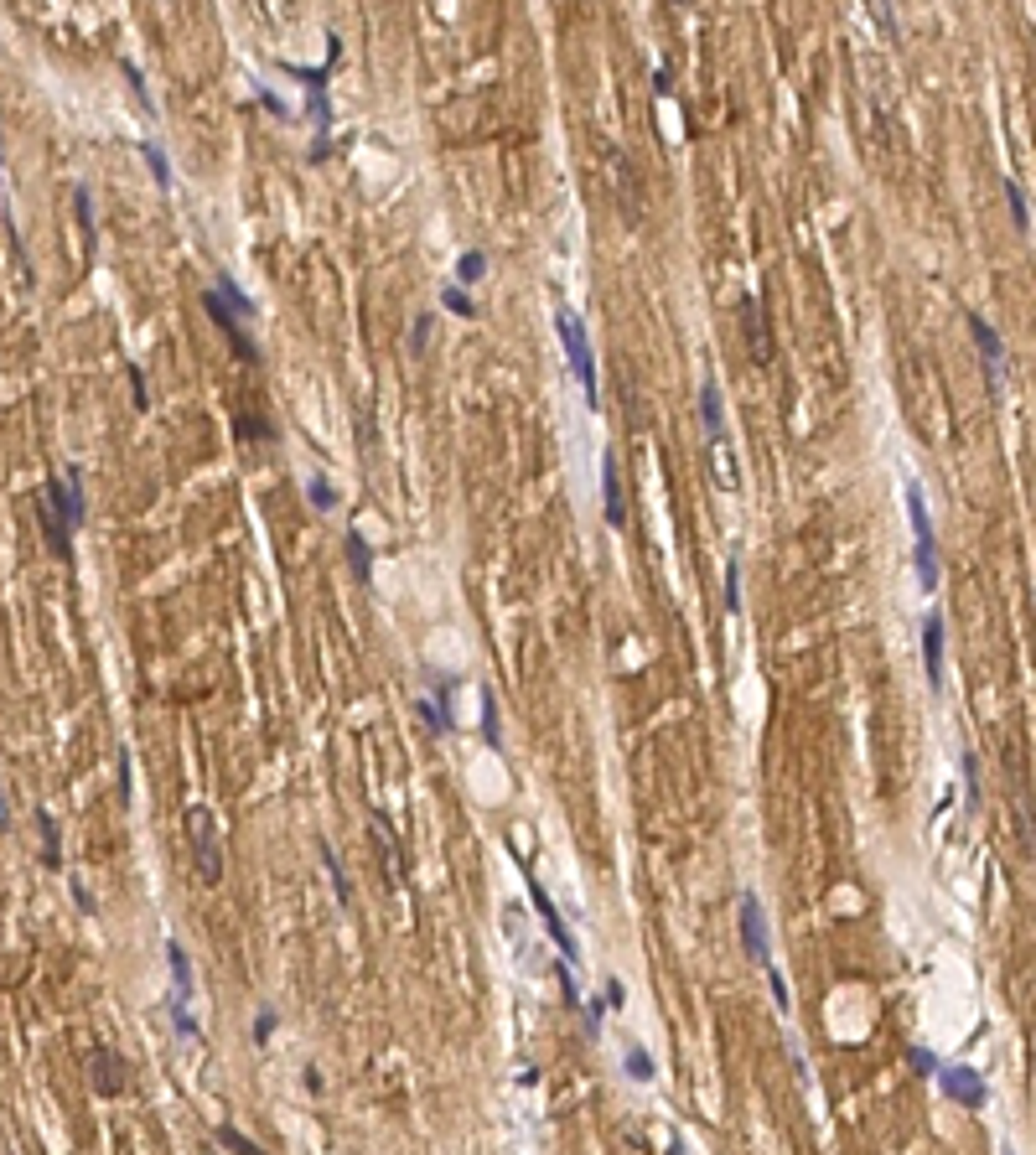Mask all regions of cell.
Segmentation results:
<instances>
[{"label":"cell","instance_id":"cell-1","mask_svg":"<svg viewBox=\"0 0 1036 1155\" xmlns=\"http://www.w3.org/2000/svg\"><path fill=\"white\" fill-rule=\"evenodd\" d=\"M554 332H560V347H565V358H570V373H576L580 394H586V410H602V394H596V358H591V337L580 327V316L570 306H560L554 311Z\"/></svg>","mask_w":1036,"mask_h":1155},{"label":"cell","instance_id":"cell-2","mask_svg":"<svg viewBox=\"0 0 1036 1155\" xmlns=\"http://www.w3.org/2000/svg\"><path fill=\"white\" fill-rule=\"evenodd\" d=\"M187 845H192V865H197V881L218 886L223 881V845H218V819L208 803H192L187 808Z\"/></svg>","mask_w":1036,"mask_h":1155},{"label":"cell","instance_id":"cell-3","mask_svg":"<svg viewBox=\"0 0 1036 1155\" xmlns=\"http://www.w3.org/2000/svg\"><path fill=\"white\" fill-rule=\"evenodd\" d=\"M907 518H912V560H917V585L933 596L938 585V539H933V518L922 503V487L907 482Z\"/></svg>","mask_w":1036,"mask_h":1155},{"label":"cell","instance_id":"cell-4","mask_svg":"<svg viewBox=\"0 0 1036 1155\" xmlns=\"http://www.w3.org/2000/svg\"><path fill=\"white\" fill-rule=\"evenodd\" d=\"M42 503L58 514V523L68 529V534H78L84 518H89V508H84V472L68 466L62 477H47V482H42Z\"/></svg>","mask_w":1036,"mask_h":1155},{"label":"cell","instance_id":"cell-5","mask_svg":"<svg viewBox=\"0 0 1036 1155\" xmlns=\"http://www.w3.org/2000/svg\"><path fill=\"white\" fill-rule=\"evenodd\" d=\"M736 917H741V948H746V959L767 969L772 964V948H767V922H762V896L757 891H741V902H736Z\"/></svg>","mask_w":1036,"mask_h":1155},{"label":"cell","instance_id":"cell-6","mask_svg":"<svg viewBox=\"0 0 1036 1155\" xmlns=\"http://www.w3.org/2000/svg\"><path fill=\"white\" fill-rule=\"evenodd\" d=\"M529 896H534V912H539V922H545L549 943H554V948L565 953V964L576 969V964H580V943H576V933H570V922L560 917V907L549 902V891H545L539 881H534V876H529Z\"/></svg>","mask_w":1036,"mask_h":1155},{"label":"cell","instance_id":"cell-7","mask_svg":"<svg viewBox=\"0 0 1036 1155\" xmlns=\"http://www.w3.org/2000/svg\"><path fill=\"white\" fill-rule=\"evenodd\" d=\"M420 673H426V684L435 695L415 699V710H420V721H426L435 736H451V730H457V721H451V689H457V679H451V673H430V669H420Z\"/></svg>","mask_w":1036,"mask_h":1155},{"label":"cell","instance_id":"cell-8","mask_svg":"<svg viewBox=\"0 0 1036 1155\" xmlns=\"http://www.w3.org/2000/svg\"><path fill=\"white\" fill-rule=\"evenodd\" d=\"M969 337H975V347H979L990 394H1000V384H1006V342H1000V332H995L984 316H975V311H969Z\"/></svg>","mask_w":1036,"mask_h":1155},{"label":"cell","instance_id":"cell-9","mask_svg":"<svg viewBox=\"0 0 1036 1155\" xmlns=\"http://www.w3.org/2000/svg\"><path fill=\"white\" fill-rule=\"evenodd\" d=\"M203 311H208V316H213V327L223 337H228V347H234V358H239V363H259V347H254V337L244 332V322H239V316H234V311H228V306L218 301L213 291H203Z\"/></svg>","mask_w":1036,"mask_h":1155},{"label":"cell","instance_id":"cell-10","mask_svg":"<svg viewBox=\"0 0 1036 1155\" xmlns=\"http://www.w3.org/2000/svg\"><path fill=\"white\" fill-rule=\"evenodd\" d=\"M938 1088H944L953 1103H964V1109H984V1098H990V1088H984V1078H979L975 1067H938Z\"/></svg>","mask_w":1036,"mask_h":1155},{"label":"cell","instance_id":"cell-11","mask_svg":"<svg viewBox=\"0 0 1036 1155\" xmlns=\"http://www.w3.org/2000/svg\"><path fill=\"white\" fill-rule=\"evenodd\" d=\"M89 1083H93V1094L99 1098H120L124 1088H130V1078H124V1057L115 1052V1047H99L89 1057Z\"/></svg>","mask_w":1036,"mask_h":1155},{"label":"cell","instance_id":"cell-12","mask_svg":"<svg viewBox=\"0 0 1036 1155\" xmlns=\"http://www.w3.org/2000/svg\"><path fill=\"white\" fill-rule=\"evenodd\" d=\"M741 332H746V347H752V363L757 368L772 363V332H767V311L757 296H741Z\"/></svg>","mask_w":1036,"mask_h":1155},{"label":"cell","instance_id":"cell-13","mask_svg":"<svg viewBox=\"0 0 1036 1155\" xmlns=\"http://www.w3.org/2000/svg\"><path fill=\"white\" fill-rule=\"evenodd\" d=\"M602 514H607V529H627V492H622V472L611 451H602Z\"/></svg>","mask_w":1036,"mask_h":1155},{"label":"cell","instance_id":"cell-14","mask_svg":"<svg viewBox=\"0 0 1036 1155\" xmlns=\"http://www.w3.org/2000/svg\"><path fill=\"white\" fill-rule=\"evenodd\" d=\"M922 673H928V689L938 695L944 689V617H922Z\"/></svg>","mask_w":1036,"mask_h":1155},{"label":"cell","instance_id":"cell-15","mask_svg":"<svg viewBox=\"0 0 1036 1155\" xmlns=\"http://www.w3.org/2000/svg\"><path fill=\"white\" fill-rule=\"evenodd\" d=\"M700 420H705V441L721 446V441H726V415H721V384H715V378L700 384Z\"/></svg>","mask_w":1036,"mask_h":1155},{"label":"cell","instance_id":"cell-16","mask_svg":"<svg viewBox=\"0 0 1036 1155\" xmlns=\"http://www.w3.org/2000/svg\"><path fill=\"white\" fill-rule=\"evenodd\" d=\"M166 969H171V1000H192V964H187V948L177 938L166 943Z\"/></svg>","mask_w":1036,"mask_h":1155},{"label":"cell","instance_id":"cell-17","mask_svg":"<svg viewBox=\"0 0 1036 1155\" xmlns=\"http://www.w3.org/2000/svg\"><path fill=\"white\" fill-rule=\"evenodd\" d=\"M342 549H347V565H353V576H358V585H373V545H368L363 534L353 529V534L342 539Z\"/></svg>","mask_w":1036,"mask_h":1155},{"label":"cell","instance_id":"cell-18","mask_svg":"<svg viewBox=\"0 0 1036 1155\" xmlns=\"http://www.w3.org/2000/svg\"><path fill=\"white\" fill-rule=\"evenodd\" d=\"M36 834H42V865H47V871H62V850H58V819H52V808H36Z\"/></svg>","mask_w":1036,"mask_h":1155},{"label":"cell","instance_id":"cell-19","mask_svg":"<svg viewBox=\"0 0 1036 1155\" xmlns=\"http://www.w3.org/2000/svg\"><path fill=\"white\" fill-rule=\"evenodd\" d=\"M218 301L228 306V311H234V316H239V322H249V316H254V301H249L244 291H239V280H234V275H218V291H213Z\"/></svg>","mask_w":1036,"mask_h":1155},{"label":"cell","instance_id":"cell-20","mask_svg":"<svg viewBox=\"0 0 1036 1155\" xmlns=\"http://www.w3.org/2000/svg\"><path fill=\"white\" fill-rule=\"evenodd\" d=\"M316 850H322V865H327V876H332V886H337V902L347 907V902H353V886H347V871H342V860H337L332 840L322 834V840H316Z\"/></svg>","mask_w":1036,"mask_h":1155},{"label":"cell","instance_id":"cell-21","mask_svg":"<svg viewBox=\"0 0 1036 1155\" xmlns=\"http://www.w3.org/2000/svg\"><path fill=\"white\" fill-rule=\"evenodd\" d=\"M1006 203H1010V223H1016V234H1032V208H1026V187L1006 177Z\"/></svg>","mask_w":1036,"mask_h":1155},{"label":"cell","instance_id":"cell-22","mask_svg":"<svg viewBox=\"0 0 1036 1155\" xmlns=\"http://www.w3.org/2000/svg\"><path fill=\"white\" fill-rule=\"evenodd\" d=\"M622 1063H627V1078H633V1083H653V1078H658V1063H653V1057L642 1052L638 1041H627V1052H622Z\"/></svg>","mask_w":1036,"mask_h":1155},{"label":"cell","instance_id":"cell-23","mask_svg":"<svg viewBox=\"0 0 1036 1155\" xmlns=\"http://www.w3.org/2000/svg\"><path fill=\"white\" fill-rule=\"evenodd\" d=\"M482 741H488L492 752H503V721H498V699H492V689H482Z\"/></svg>","mask_w":1036,"mask_h":1155},{"label":"cell","instance_id":"cell-24","mask_svg":"<svg viewBox=\"0 0 1036 1155\" xmlns=\"http://www.w3.org/2000/svg\"><path fill=\"white\" fill-rule=\"evenodd\" d=\"M213 1140L223 1145V1151H234V1155H265V1145H254L244 1129H234V1125H218V1129H213Z\"/></svg>","mask_w":1036,"mask_h":1155},{"label":"cell","instance_id":"cell-25","mask_svg":"<svg viewBox=\"0 0 1036 1155\" xmlns=\"http://www.w3.org/2000/svg\"><path fill=\"white\" fill-rule=\"evenodd\" d=\"M306 498L316 503V514H332V508H337V487H332V477L311 472V477H306Z\"/></svg>","mask_w":1036,"mask_h":1155},{"label":"cell","instance_id":"cell-26","mask_svg":"<svg viewBox=\"0 0 1036 1155\" xmlns=\"http://www.w3.org/2000/svg\"><path fill=\"white\" fill-rule=\"evenodd\" d=\"M482 275H488V254H482V249H466L457 259V285H477Z\"/></svg>","mask_w":1036,"mask_h":1155},{"label":"cell","instance_id":"cell-27","mask_svg":"<svg viewBox=\"0 0 1036 1155\" xmlns=\"http://www.w3.org/2000/svg\"><path fill=\"white\" fill-rule=\"evenodd\" d=\"M73 213H78V228H84V249H93V197H89V187H73Z\"/></svg>","mask_w":1036,"mask_h":1155},{"label":"cell","instance_id":"cell-28","mask_svg":"<svg viewBox=\"0 0 1036 1155\" xmlns=\"http://www.w3.org/2000/svg\"><path fill=\"white\" fill-rule=\"evenodd\" d=\"M140 155H146V166H151L155 187H171V161H166V151H161L155 140H146V146H140Z\"/></svg>","mask_w":1036,"mask_h":1155},{"label":"cell","instance_id":"cell-29","mask_svg":"<svg viewBox=\"0 0 1036 1155\" xmlns=\"http://www.w3.org/2000/svg\"><path fill=\"white\" fill-rule=\"evenodd\" d=\"M726 611H741V554H731L726 560Z\"/></svg>","mask_w":1036,"mask_h":1155},{"label":"cell","instance_id":"cell-30","mask_svg":"<svg viewBox=\"0 0 1036 1155\" xmlns=\"http://www.w3.org/2000/svg\"><path fill=\"white\" fill-rule=\"evenodd\" d=\"M120 73L130 78V93L146 104V115H155V99H151V89H146V78H140V68H135V62H120Z\"/></svg>","mask_w":1036,"mask_h":1155},{"label":"cell","instance_id":"cell-31","mask_svg":"<svg viewBox=\"0 0 1036 1155\" xmlns=\"http://www.w3.org/2000/svg\"><path fill=\"white\" fill-rule=\"evenodd\" d=\"M234 435H239V441H259V435L275 441V426H270V420H259V415H244V420L234 426Z\"/></svg>","mask_w":1036,"mask_h":1155},{"label":"cell","instance_id":"cell-32","mask_svg":"<svg viewBox=\"0 0 1036 1155\" xmlns=\"http://www.w3.org/2000/svg\"><path fill=\"white\" fill-rule=\"evenodd\" d=\"M441 301H446V311H457V316H477V301H472L461 285H446V291H441Z\"/></svg>","mask_w":1036,"mask_h":1155},{"label":"cell","instance_id":"cell-33","mask_svg":"<svg viewBox=\"0 0 1036 1155\" xmlns=\"http://www.w3.org/2000/svg\"><path fill=\"white\" fill-rule=\"evenodd\" d=\"M964 798H969V808H979V757L975 752H964Z\"/></svg>","mask_w":1036,"mask_h":1155},{"label":"cell","instance_id":"cell-34","mask_svg":"<svg viewBox=\"0 0 1036 1155\" xmlns=\"http://www.w3.org/2000/svg\"><path fill=\"white\" fill-rule=\"evenodd\" d=\"M171 1021H177V1036H187V1041H203V1026L187 1016V1005L182 1000H171Z\"/></svg>","mask_w":1036,"mask_h":1155},{"label":"cell","instance_id":"cell-35","mask_svg":"<svg viewBox=\"0 0 1036 1155\" xmlns=\"http://www.w3.org/2000/svg\"><path fill=\"white\" fill-rule=\"evenodd\" d=\"M767 984H772V1000H777V1010H793L788 979H783V969H777V964H767Z\"/></svg>","mask_w":1036,"mask_h":1155},{"label":"cell","instance_id":"cell-36","mask_svg":"<svg viewBox=\"0 0 1036 1155\" xmlns=\"http://www.w3.org/2000/svg\"><path fill=\"white\" fill-rule=\"evenodd\" d=\"M907 1063L917 1067V1072H922V1078H938V1057H933V1052H928V1047H907Z\"/></svg>","mask_w":1036,"mask_h":1155},{"label":"cell","instance_id":"cell-37","mask_svg":"<svg viewBox=\"0 0 1036 1155\" xmlns=\"http://www.w3.org/2000/svg\"><path fill=\"white\" fill-rule=\"evenodd\" d=\"M275 1026H280V1021H275V1010H259V1016H254V1047H270Z\"/></svg>","mask_w":1036,"mask_h":1155},{"label":"cell","instance_id":"cell-38","mask_svg":"<svg viewBox=\"0 0 1036 1155\" xmlns=\"http://www.w3.org/2000/svg\"><path fill=\"white\" fill-rule=\"evenodd\" d=\"M124 373H130V389H135V410H146V404H151V389H146V373H140V368H135V363L124 368Z\"/></svg>","mask_w":1036,"mask_h":1155},{"label":"cell","instance_id":"cell-39","mask_svg":"<svg viewBox=\"0 0 1036 1155\" xmlns=\"http://www.w3.org/2000/svg\"><path fill=\"white\" fill-rule=\"evenodd\" d=\"M430 327H435L430 316H415V332H410V347H415V353H426V342H430Z\"/></svg>","mask_w":1036,"mask_h":1155},{"label":"cell","instance_id":"cell-40","mask_svg":"<svg viewBox=\"0 0 1036 1155\" xmlns=\"http://www.w3.org/2000/svg\"><path fill=\"white\" fill-rule=\"evenodd\" d=\"M259 104H265V109H270L275 120H291V109H285V99H280V93H270V89H259Z\"/></svg>","mask_w":1036,"mask_h":1155},{"label":"cell","instance_id":"cell-41","mask_svg":"<svg viewBox=\"0 0 1036 1155\" xmlns=\"http://www.w3.org/2000/svg\"><path fill=\"white\" fill-rule=\"evenodd\" d=\"M560 990H565V1005H576V1010H580V990H576V974H570V964L560 969Z\"/></svg>","mask_w":1036,"mask_h":1155},{"label":"cell","instance_id":"cell-42","mask_svg":"<svg viewBox=\"0 0 1036 1155\" xmlns=\"http://www.w3.org/2000/svg\"><path fill=\"white\" fill-rule=\"evenodd\" d=\"M120 798L124 803L135 798V788H130V752H120Z\"/></svg>","mask_w":1036,"mask_h":1155},{"label":"cell","instance_id":"cell-43","mask_svg":"<svg viewBox=\"0 0 1036 1155\" xmlns=\"http://www.w3.org/2000/svg\"><path fill=\"white\" fill-rule=\"evenodd\" d=\"M607 1005H627V984H622L617 974L607 979Z\"/></svg>","mask_w":1036,"mask_h":1155},{"label":"cell","instance_id":"cell-44","mask_svg":"<svg viewBox=\"0 0 1036 1155\" xmlns=\"http://www.w3.org/2000/svg\"><path fill=\"white\" fill-rule=\"evenodd\" d=\"M73 896H78V907H84V912H89V917L99 912V907H93V891H89V886H84V881H73Z\"/></svg>","mask_w":1036,"mask_h":1155},{"label":"cell","instance_id":"cell-45","mask_svg":"<svg viewBox=\"0 0 1036 1155\" xmlns=\"http://www.w3.org/2000/svg\"><path fill=\"white\" fill-rule=\"evenodd\" d=\"M586 1026H591V1036H602V1000L586 1005Z\"/></svg>","mask_w":1036,"mask_h":1155},{"label":"cell","instance_id":"cell-46","mask_svg":"<svg viewBox=\"0 0 1036 1155\" xmlns=\"http://www.w3.org/2000/svg\"><path fill=\"white\" fill-rule=\"evenodd\" d=\"M306 1088H311V1094H322V1088H327V1083H322V1072H316V1067H306V1078H301Z\"/></svg>","mask_w":1036,"mask_h":1155},{"label":"cell","instance_id":"cell-47","mask_svg":"<svg viewBox=\"0 0 1036 1155\" xmlns=\"http://www.w3.org/2000/svg\"><path fill=\"white\" fill-rule=\"evenodd\" d=\"M653 89H658V93H669V89H673V78H669V68H658V73H653Z\"/></svg>","mask_w":1036,"mask_h":1155},{"label":"cell","instance_id":"cell-48","mask_svg":"<svg viewBox=\"0 0 1036 1155\" xmlns=\"http://www.w3.org/2000/svg\"><path fill=\"white\" fill-rule=\"evenodd\" d=\"M0 829H11V803H5V783H0Z\"/></svg>","mask_w":1036,"mask_h":1155},{"label":"cell","instance_id":"cell-49","mask_svg":"<svg viewBox=\"0 0 1036 1155\" xmlns=\"http://www.w3.org/2000/svg\"><path fill=\"white\" fill-rule=\"evenodd\" d=\"M664 1155H684V1140H669V1151Z\"/></svg>","mask_w":1036,"mask_h":1155},{"label":"cell","instance_id":"cell-50","mask_svg":"<svg viewBox=\"0 0 1036 1155\" xmlns=\"http://www.w3.org/2000/svg\"><path fill=\"white\" fill-rule=\"evenodd\" d=\"M0 171H5V146H0Z\"/></svg>","mask_w":1036,"mask_h":1155},{"label":"cell","instance_id":"cell-51","mask_svg":"<svg viewBox=\"0 0 1036 1155\" xmlns=\"http://www.w3.org/2000/svg\"><path fill=\"white\" fill-rule=\"evenodd\" d=\"M1000 1155H1016V1151H1000Z\"/></svg>","mask_w":1036,"mask_h":1155}]
</instances>
